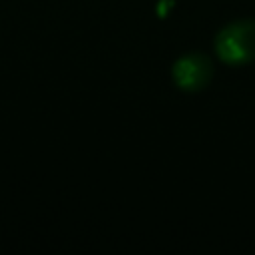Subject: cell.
<instances>
[{
    "mask_svg": "<svg viewBox=\"0 0 255 255\" xmlns=\"http://www.w3.org/2000/svg\"><path fill=\"white\" fill-rule=\"evenodd\" d=\"M217 56L227 64L255 60V20H239L225 26L215 38Z\"/></svg>",
    "mask_w": 255,
    "mask_h": 255,
    "instance_id": "1",
    "label": "cell"
},
{
    "mask_svg": "<svg viewBox=\"0 0 255 255\" xmlns=\"http://www.w3.org/2000/svg\"><path fill=\"white\" fill-rule=\"evenodd\" d=\"M211 62L203 54H187L173 64V80L181 90L187 92H197L205 88L211 80Z\"/></svg>",
    "mask_w": 255,
    "mask_h": 255,
    "instance_id": "2",
    "label": "cell"
}]
</instances>
